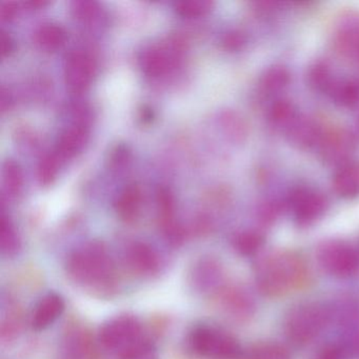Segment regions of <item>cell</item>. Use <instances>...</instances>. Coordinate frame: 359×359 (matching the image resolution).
Segmentation results:
<instances>
[{
    "label": "cell",
    "instance_id": "obj_1",
    "mask_svg": "<svg viewBox=\"0 0 359 359\" xmlns=\"http://www.w3.org/2000/svg\"><path fill=\"white\" fill-rule=\"evenodd\" d=\"M309 271L306 262L291 251L275 252L264 258L256 273L258 289L269 297H280L306 285Z\"/></svg>",
    "mask_w": 359,
    "mask_h": 359
},
{
    "label": "cell",
    "instance_id": "obj_2",
    "mask_svg": "<svg viewBox=\"0 0 359 359\" xmlns=\"http://www.w3.org/2000/svg\"><path fill=\"white\" fill-rule=\"evenodd\" d=\"M67 270L73 280L92 289L110 287L114 276V266L104 245L91 243L71 254Z\"/></svg>",
    "mask_w": 359,
    "mask_h": 359
},
{
    "label": "cell",
    "instance_id": "obj_3",
    "mask_svg": "<svg viewBox=\"0 0 359 359\" xmlns=\"http://www.w3.org/2000/svg\"><path fill=\"white\" fill-rule=\"evenodd\" d=\"M100 341L118 359H135L150 342L140 323L129 316L117 317L104 323L100 329Z\"/></svg>",
    "mask_w": 359,
    "mask_h": 359
},
{
    "label": "cell",
    "instance_id": "obj_4",
    "mask_svg": "<svg viewBox=\"0 0 359 359\" xmlns=\"http://www.w3.org/2000/svg\"><path fill=\"white\" fill-rule=\"evenodd\" d=\"M329 319V310L321 304L316 302L298 304L285 317V335L298 346L310 344L325 329Z\"/></svg>",
    "mask_w": 359,
    "mask_h": 359
},
{
    "label": "cell",
    "instance_id": "obj_5",
    "mask_svg": "<svg viewBox=\"0 0 359 359\" xmlns=\"http://www.w3.org/2000/svg\"><path fill=\"white\" fill-rule=\"evenodd\" d=\"M193 350L210 359H238L241 348L237 340L215 327L199 325L190 335Z\"/></svg>",
    "mask_w": 359,
    "mask_h": 359
},
{
    "label": "cell",
    "instance_id": "obj_6",
    "mask_svg": "<svg viewBox=\"0 0 359 359\" xmlns=\"http://www.w3.org/2000/svg\"><path fill=\"white\" fill-rule=\"evenodd\" d=\"M316 256L323 270L338 278H348L359 268L358 254L344 241H323L317 249Z\"/></svg>",
    "mask_w": 359,
    "mask_h": 359
},
{
    "label": "cell",
    "instance_id": "obj_7",
    "mask_svg": "<svg viewBox=\"0 0 359 359\" xmlns=\"http://www.w3.org/2000/svg\"><path fill=\"white\" fill-rule=\"evenodd\" d=\"M186 43L182 37H170L165 43L144 50L140 56V67L148 76H163L180 64Z\"/></svg>",
    "mask_w": 359,
    "mask_h": 359
},
{
    "label": "cell",
    "instance_id": "obj_8",
    "mask_svg": "<svg viewBox=\"0 0 359 359\" xmlns=\"http://www.w3.org/2000/svg\"><path fill=\"white\" fill-rule=\"evenodd\" d=\"M287 205L296 224L300 226H308L325 215L327 199L320 191L309 187H298L290 193Z\"/></svg>",
    "mask_w": 359,
    "mask_h": 359
},
{
    "label": "cell",
    "instance_id": "obj_9",
    "mask_svg": "<svg viewBox=\"0 0 359 359\" xmlns=\"http://www.w3.org/2000/svg\"><path fill=\"white\" fill-rule=\"evenodd\" d=\"M317 149L319 156L329 165H339L352 161L356 140L352 132L344 127L325 128Z\"/></svg>",
    "mask_w": 359,
    "mask_h": 359
},
{
    "label": "cell",
    "instance_id": "obj_10",
    "mask_svg": "<svg viewBox=\"0 0 359 359\" xmlns=\"http://www.w3.org/2000/svg\"><path fill=\"white\" fill-rule=\"evenodd\" d=\"M338 54L359 67V14H346L338 20L333 34Z\"/></svg>",
    "mask_w": 359,
    "mask_h": 359
},
{
    "label": "cell",
    "instance_id": "obj_11",
    "mask_svg": "<svg viewBox=\"0 0 359 359\" xmlns=\"http://www.w3.org/2000/svg\"><path fill=\"white\" fill-rule=\"evenodd\" d=\"M96 73V62L87 52L73 51L67 57L65 79L69 89L74 93L86 91Z\"/></svg>",
    "mask_w": 359,
    "mask_h": 359
},
{
    "label": "cell",
    "instance_id": "obj_12",
    "mask_svg": "<svg viewBox=\"0 0 359 359\" xmlns=\"http://www.w3.org/2000/svg\"><path fill=\"white\" fill-rule=\"evenodd\" d=\"M323 123L310 115H298L285 130L287 142L299 150H309L318 146L323 132Z\"/></svg>",
    "mask_w": 359,
    "mask_h": 359
},
{
    "label": "cell",
    "instance_id": "obj_13",
    "mask_svg": "<svg viewBox=\"0 0 359 359\" xmlns=\"http://www.w3.org/2000/svg\"><path fill=\"white\" fill-rule=\"evenodd\" d=\"M334 192L342 199L359 196V163L350 161L336 169L332 180Z\"/></svg>",
    "mask_w": 359,
    "mask_h": 359
},
{
    "label": "cell",
    "instance_id": "obj_14",
    "mask_svg": "<svg viewBox=\"0 0 359 359\" xmlns=\"http://www.w3.org/2000/svg\"><path fill=\"white\" fill-rule=\"evenodd\" d=\"M65 311V302L62 296L49 293L43 296L35 306L32 315V327L37 331L47 329L53 325Z\"/></svg>",
    "mask_w": 359,
    "mask_h": 359
},
{
    "label": "cell",
    "instance_id": "obj_15",
    "mask_svg": "<svg viewBox=\"0 0 359 359\" xmlns=\"http://www.w3.org/2000/svg\"><path fill=\"white\" fill-rule=\"evenodd\" d=\"M88 128L85 123H77L62 132L56 144L54 154L60 159V161L72 158L73 156L81 152L88 140Z\"/></svg>",
    "mask_w": 359,
    "mask_h": 359
},
{
    "label": "cell",
    "instance_id": "obj_16",
    "mask_svg": "<svg viewBox=\"0 0 359 359\" xmlns=\"http://www.w3.org/2000/svg\"><path fill=\"white\" fill-rule=\"evenodd\" d=\"M128 262L138 274L151 275L158 271L159 259L156 252L144 243H135L128 250Z\"/></svg>",
    "mask_w": 359,
    "mask_h": 359
},
{
    "label": "cell",
    "instance_id": "obj_17",
    "mask_svg": "<svg viewBox=\"0 0 359 359\" xmlns=\"http://www.w3.org/2000/svg\"><path fill=\"white\" fill-rule=\"evenodd\" d=\"M142 201V195L140 187L129 184L117 196L114 203L115 211L121 219L132 222L140 213Z\"/></svg>",
    "mask_w": 359,
    "mask_h": 359
},
{
    "label": "cell",
    "instance_id": "obj_18",
    "mask_svg": "<svg viewBox=\"0 0 359 359\" xmlns=\"http://www.w3.org/2000/svg\"><path fill=\"white\" fill-rule=\"evenodd\" d=\"M329 95L338 107L354 108L359 104V79L352 77L335 81Z\"/></svg>",
    "mask_w": 359,
    "mask_h": 359
},
{
    "label": "cell",
    "instance_id": "obj_19",
    "mask_svg": "<svg viewBox=\"0 0 359 359\" xmlns=\"http://www.w3.org/2000/svg\"><path fill=\"white\" fill-rule=\"evenodd\" d=\"M291 83V73L283 65H274L266 69L258 81V87L264 94H276Z\"/></svg>",
    "mask_w": 359,
    "mask_h": 359
},
{
    "label": "cell",
    "instance_id": "obj_20",
    "mask_svg": "<svg viewBox=\"0 0 359 359\" xmlns=\"http://www.w3.org/2000/svg\"><path fill=\"white\" fill-rule=\"evenodd\" d=\"M222 306L231 316L243 319L252 314L253 302L251 298L239 289H229L222 295Z\"/></svg>",
    "mask_w": 359,
    "mask_h": 359
},
{
    "label": "cell",
    "instance_id": "obj_21",
    "mask_svg": "<svg viewBox=\"0 0 359 359\" xmlns=\"http://www.w3.org/2000/svg\"><path fill=\"white\" fill-rule=\"evenodd\" d=\"M222 272L219 266L213 260H201L193 272V283L198 289H213L219 283Z\"/></svg>",
    "mask_w": 359,
    "mask_h": 359
},
{
    "label": "cell",
    "instance_id": "obj_22",
    "mask_svg": "<svg viewBox=\"0 0 359 359\" xmlns=\"http://www.w3.org/2000/svg\"><path fill=\"white\" fill-rule=\"evenodd\" d=\"M157 209H158L159 219L165 233L170 232L177 228L178 224L174 220V210L175 201L170 189L161 187L156 192Z\"/></svg>",
    "mask_w": 359,
    "mask_h": 359
},
{
    "label": "cell",
    "instance_id": "obj_23",
    "mask_svg": "<svg viewBox=\"0 0 359 359\" xmlns=\"http://www.w3.org/2000/svg\"><path fill=\"white\" fill-rule=\"evenodd\" d=\"M66 31L56 24H43L35 33L37 45L47 51L60 49L66 43Z\"/></svg>",
    "mask_w": 359,
    "mask_h": 359
},
{
    "label": "cell",
    "instance_id": "obj_24",
    "mask_svg": "<svg viewBox=\"0 0 359 359\" xmlns=\"http://www.w3.org/2000/svg\"><path fill=\"white\" fill-rule=\"evenodd\" d=\"M298 115L299 114L295 104L290 100L281 98L273 102L269 110L268 116L269 121L274 127L287 130Z\"/></svg>",
    "mask_w": 359,
    "mask_h": 359
},
{
    "label": "cell",
    "instance_id": "obj_25",
    "mask_svg": "<svg viewBox=\"0 0 359 359\" xmlns=\"http://www.w3.org/2000/svg\"><path fill=\"white\" fill-rule=\"evenodd\" d=\"M0 245L1 252L7 257H14L20 252L22 243L13 222L5 213H1L0 220Z\"/></svg>",
    "mask_w": 359,
    "mask_h": 359
},
{
    "label": "cell",
    "instance_id": "obj_26",
    "mask_svg": "<svg viewBox=\"0 0 359 359\" xmlns=\"http://www.w3.org/2000/svg\"><path fill=\"white\" fill-rule=\"evenodd\" d=\"M306 79H308L309 86L315 91L325 92L327 94L335 83L329 65L325 62H321V60L315 62L309 68Z\"/></svg>",
    "mask_w": 359,
    "mask_h": 359
},
{
    "label": "cell",
    "instance_id": "obj_27",
    "mask_svg": "<svg viewBox=\"0 0 359 359\" xmlns=\"http://www.w3.org/2000/svg\"><path fill=\"white\" fill-rule=\"evenodd\" d=\"M220 123L224 133L235 142H241L247 138L249 129H248L247 123L245 119L233 112V111H226L220 116Z\"/></svg>",
    "mask_w": 359,
    "mask_h": 359
},
{
    "label": "cell",
    "instance_id": "obj_28",
    "mask_svg": "<svg viewBox=\"0 0 359 359\" xmlns=\"http://www.w3.org/2000/svg\"><path fill=\"white\" fill-rule=\"evenodd\" d=\"M3 182L6 193L9 196L16 197L22 192L24 175H22V168L16 161L8 159L4 163Z\"/></svg>",
    "mask_w": 359,
    "mask_h": 359
},
{
    "label": "cell",
    "instance_id": "obj_29",
    "mask_svg": "<svg viewBox=\"0 0 359 359\" xmlns=\"http://www.w3.org/2000/svg\"><path fill=\"white\" fill-rule=\"evenodd\" d=\"M245 359H291V355L281 344L262 342L252 346Z\"/></svg>",
    "mask_w": 359,
    "mask_h": 359
},
{
    "label": "cell",
    "instance_id": "obj_30",
    "mask_svg": "<svg viewBox=\"0 0 359 359\" xmlns=\"http://www.w3.org/2000/svg\"><path fill=\"white\" fill-rule=\"evenodd\" d=\"M234 248L243 256H251L264 245V236L256 231H245L235 236Z\"/></svg>",
    "mask_w": 359,
    "mask_h": 359
},
{
    "label": "cell",
    "instance_id": "obj_31",
    "mask_svg": "<svg viewBox=\"0 0 359 359\" xmlns=\"http://www.w3.org/2000/svg\"><path fill=\"white\" fill-rule=\"evenodd\" d=\"M213 7L210 0H182L175 3L176 13L184 18H196L209 13Z\"/></svg>",
    "mask_w": 359,
    "mask_h": 359
},
{
    "label": "cell",
    "instance_id": "obj_32",
    "mask_svg": "<svg viewBox=\"0 0 359 359\" xmlns=\"http://www.w3.org/2000/svg\"><path fill=\"white\" fill-rule=\"evenodd\" d=\"M60 159L53 152L45 155L39 161L37 177L41 186H50L55 180L60 169Z\"/></svg>",
    "mask_w": 359,
    "mask_h": 359
},
{
    "label": "cell",
    "instance_id": "obj_33",
    "mask_svg": "<svg viewBox=\"0 0 359 359\" xmlns=\"http://www.w3.org/2000/svg\"><path fill=\"white\" fill-rule=\"evenodd\" d=\"M100 7L92 0H76L71 4V12L77 20L91 22L100 15Z\"/></svg>",
    "mask_w": 359,
    "mask_h": 359
},
{
    "label": "cell",
    "instance_id": "obj_34",
    "mask_svg": "<svg viewBox=\"0 0 359 359\" xmlns=\"http://www.w3.org/2000/svg\"><path fill=\"white\" fill-rule=\"evenodd\" d=\"M245 43H247V36L245 33L238 30L229 31L222 39V48L226 51H241L245 48Z\"/></svg>",
    "mask_w": 359,
    "mask_h": 359
},
{
    "label": "cell",
    "instance_id": "obj_35",
    "mask_svg": "<svg viewBox=\"0 0 359 359\" xmlns=\"http://www.w3.org/2000/svg\"><path fill=\"white\" fill-rule=\"evenodd\" d=\"M339 346L346 359H359V331L348 333Z\"/></svg>",
    "mask_w": 359,
    "mask_h": 359
},
{
    "label": "cell",
    "instance_id": "obj_36",
    "mask_svg": "<svg viewBox=\"0 0 359 359\" xmlns=\"http://www.w3.org/2000/svg\"><path fill=\"white\" fill-rule=\"evenodd\" d=\"M312 359H346L339 344H325L313 355Z\"/></svg>",
    "mask_w": 359,
    "mask_h": 359
},
{
    "label": "cell",
    "instance_id": "obj_37",
    "mask_svg": "<svg viewBox=\"0 0 359 359\" xmlns=\"http://www.w3.org/2000/svg\"><path fill=\"white\" fill-rule=\"evenodd\" d=\"M280 207L278 203L274 201H266L262 203L258 210V215H259L260 220L264 224H270L274 222L275 218L278 216Z\"/></svg>",
    "mask_w": 359,
    "mask_h": 359
},
{
    "label": "cell",
    "instance_id": "obj_38",
    "mask_svg": "<svg viewBox=\"0 0 359 359\" xmlns=\"http://www.w3.org/2000/svg\"><path fill=\"white\" fill-rule=\"evenodd\" d=\"M18 13V9L15 3H3L0 6V18L3 22H11Z\"/></svg>",
    "mask_w": 359,
    "mask_h": 359
},
{
    "label": "cell",
    "instance_id": "obj_39",
    "mask_svg": "<svg viewBox=\"0 0 359 359\" xmlns=\"http://www.w3.org/2000/svg\"><path fill=\"white\" fill-rule=\"evenodd\" d=\"M1 43H3L4 57L11 55L14 50H15V41H14V39H12L7 32H5V31L1 32Z\"/></svg>",
    "mask_w": 359,
    "mask_h": 359
},
{
    "label": "cell",
    "instance_id": "obj_40",
    "mask_svg": "<svg viewBox=\"0 0 359 359\" xmlns=\"http://www.w3.org/2000/svg\"><path fill=\"white\" fill-rule=\"evenodd\" d=\"M127 159L128 151L123 148H118L115 152L114 156H113V163L116 165H123Z\"/></svg>",
    "mask_w": 359,
    "mask_h": 359
},
{
    "label": "cell",
    "instance_id": "obj_41",
    "mask_svg": "<svg viewBox=\"0 0 359 359\" xmlns=\"http://www.w3.org/2000/svg\"><path fill=\"white\" fill-rule=\"evenodd\" d=\"M140 118H142V123H149L154 118V112L152 109L144 108L140 112Z\"/></svg>",
    "mask_w": 359,
    "mask_h": 359
},
{
    "label": "cell",
    "instance_id": "obj_42",
    "mask_svg": "<svg viewBox=\"0 0 359 359\" xmlns=\"http://www.w3.org/2000/svg\"><path fill=\"white\" fill-rule=\"evenodd\" d=\"M48 4L49 3H48V1H45V0H31V1H27V3L25 4V6L28 7L29 9L37 10L46 7Z\"/></svg>",
    "mask_w": 359,
    "mask_h": 359
},
{
    "label": "cell",
    "instance_id": "obj_43",
    "mask_svg": "<svg viewBox=\"0 0 359 359\" xmlns=\"http://www.w3.org/2000/svg\"><path fill=\"white\" fill-rule=\"evenodd\" d=\"M358 132H359V119H358Z\"/></svg>",
    "mask_w": 359,
    "mask_h": 359
}]
</instances>
